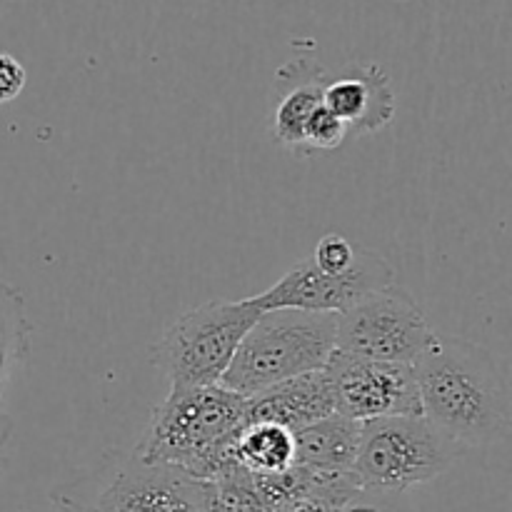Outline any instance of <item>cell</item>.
Masks as SVG:
<instances>
[{
  "label": "cell",
  "mask_w": 512,
  "mask_h": 512,
  "mask_svg": "<svg viewBox=\"0 0 512 512\" xmlns=\"http://www.w3.org/2000/svg\"><path fill=\"white\" fill-rule=\"evenodd\" d=\"M395 285V270L383 255L358 245L353 265L345 273H323L310 255L283 275L273 288L255 295L260 310H308V313L340 315L378 290Z\"/></svg>",
  "instance_id": "ba28073f"
},
{
  "label": "cell",
  "mask_w": 512,
  "mask_h": 512,
  "mask_svg": "<svg viewBox=\"0 0 512 512\" xmlns=\"http://www.w3.org/2000/svg\"><path fill=\"white\" fill-rule=\"evenodd\" d=\"M235 460L253 475H275L295 465V435L273 423H245L235 440Z\"/></svg>",
  "instance_id": "5bb4252c"
},
{
  "label": "cell",
  "mask_w": 512,
  "mask_h": 512,
  "mask_svg": "<svg viewBox=\"0 0 512 512\" xmlns=\"http://www.w3.org/2000/svg\"><path fill=\"white\" fill-rule=\"evenodd\" d=\"M260 313L253 298L210 300L170 323L155 348L170 388L218 385Z\"/></svg>",
  "instance_id": "8992f818"
},
{
  "label": "cell",
  "mask_w": 512,
  "mask_h": 512,
  "mask_svg": "<svg viewBox=\"0 0 512 512\" xmlns=\"http://www.w3.org/2000/svg\"><path fill=\"white\" fill-rule=\"evenodd\" d=\"M335 512H413L405 493H385V490L358 488L340 503Z\"/></svg>",
  "instance_id": "d6986e66"
},
{
  "label": "cell",
  "mask_w": 512,
  "mask_h": 512,
  "mask_svg": "<svg viewBox=\"0 0 512 512\" xmlns=\"http://www.w3.org/2000/svg\"><path fill=\"white\" fill-rule=\"evenodd\" d=\"M355 255H358V245L350 243L348 238L338 233H328L318 240L310 260L315 263V268L323 270V273H345V270L353 265Z\"/></svg>",
  "instance_id": "ac0fdd59"
},
{
  "label": "cell",
  "mask_w": 512,
  "mask_h": 512,
  "mask_svg": "<svg viewBox=\"0 0 512 512\" xmlns=\"http://www.w3.org/2000/svg\"><path fill=\"white\" fill-rule=\"evenodd\" d=\"M333 385L335 413L353 423L398 415H423L413 365L380 363L335 350L325 365Z\"/></svg>",
  "instance_id": "9c48e42d"
},
{
  "label": "cell",
  "mask_w": 512,
  "mask_h": 512,
  "mask_svg": "<svg viewBox=\"0 0 512 512\" xmlns=\"http://www.w3.org/2000/svg\"><path fill=\"white\" fill-rule=\"evenodd\" d=\"M280 95L273 113V135L290 150L305 148V125L310 115L323 105V90L328 83L323 65L308 55L290 60L275 75Z\"/></svg>",
  "instance_id": "7c38bea8"
},
{
  "label": "cell",
  "mask_w": 512,
  "mask_h": 512,
  "mask_svg": "<svg viewBox=\"0 0 512 512\" xmlns=\"http://www.w3.org/2000/svg\"><path fill=\"white\" fill-rule=\"evenodd\" d=\"M245 423L248 398L225 385L170 388L133 453L210 483L238 465L235 440Z\"/></svg>",
  "instance_id": "7a4b0ae2"
},
{
  "label": "cell",
  "mask_w": 512,
  "mask_h": 512,
  "mask_svg": "<svg viewBox=\"0 0 512 512\" xmlns=\"http://www.w3.org/2000/svg\"><path fill=\"white\" fill-rule=\"evenodd\" d=\"M25 68L10 53H0V105L18 98L25 88Z\"/></svg>",
  "instance_id": "ffe728a7"
},
{
  "label": "cell",
  "mask_w": 512,
  "mask_h": 512,
  "mask_svg": "<svg viewBox=\"0 0 512 512\" xmlns=\"http://www.w3.org/2000/svg\"><path fill=\"white\" fill-rule=\"evenodd\" d=\"M10 433H13V420L8 415H0V473H3V455H5V445H8Z\"/></svg>",
  "instance_id": "44dd1931"
},
{
  "label": "cell",
  "mask_w": 512,
  "mask_h": 512,
  "mask_svg": "<svg viewBox=\"0 0 512 512\" xmlns=\"http://www.w3.org/2000/svg\"><path fill=\"white\" fill-rule=\"evenodd\" d=\"M433 338L435 330L413 295L390 285L338 315L335 350L380 363L413 365Z\"/></svg>",
  "instance_id": "52a82bcc"
},
{
  "label": "cell",
  "mask_w": 512,
  "mask_h": 512,
  "mask_svg": "<svg viewBox=\"0 0 512 512\" xmlns=\"http://www.w3.org/2000/svg\"><path fill=\"white\" fill-rule=\"evenodd\" d=\"M338 315L308 310H263L245 333L220 385L250 398L298 375L315 373L335 353Z\"/></svg>",
  "instance_id": "277c9868"
},
{
  "label": "cell",
  "mask_w": 512,
  "mask_h": 512,
  "mask_svg": "<svg viewBox=\"0 0 512 512\" xmlns=\"http://www.w3.org/2000/svg\"><path fill=\"white\" fill-rule=\"evenodd\" d=\"M465 453L423 415L380 418L360 425L353 475L360 488L408 493L448 473Z\"/></svg>",
  "instance_id": "5b68a950"
},
{
  "label": "cell",
  "mask_w": 512,
  "mask_h": 512,
  "mask_svg": "<svg viewBox=\"0 0 512 512\" xmlns=\"http://www.w3.org/2000/svg\"><path fill=\"white\" fill-rule=\"evenodd\" d=\"M30 335L33 325L25 313L23 295L13 285L0 283V400L28 358Z\"/></svg>",
  "instance_id": "9a60e30c"
},
{
  "label": "cell",
  "mask_w": 512,
  "mask_h": 512,
  "mask_svg": "<svg viewBox=\"0 0 512 512\" xmlns=\"http://www.w3.org/2000/svg\"><path fill=\"white\" fill-rule=\"evenodd\" d=\"M323 105L348 125V135H368L385 128L395 115V93L380 65L325 83Z\"/></svg>",
  "instance_id": "8fae6325"
},
{
  "label": "cell",
  "mask_w": 512,
  "mask_h": 512,
  "mask_svg": "<svg viewBox=\"0 0 512 512\" xmlns=\"http://www.w3.org/2000/svg\"><path fill=\"white\" fill-rule=\"evenodd\" d=\"M348 138V125L330 113L325 105H320L313 115H310L308 125H305V153L310 150H333L340 148Z\"/></svg>",
  "instance_id": "e0dca14e"
},
{
  "label": "cell",
  "mask_w": 512,
  "mask_h": 512,
  "mask_svg": "<svg viewBox=\"0 0 512 512\" xmlns=\"http://www.w3.org/2000/svg\"><path fill=\"white\" fill-rule=\"evenodd\" d=\"M423 418L463 448L508 438L512 398L508 375L483 345L438 335L413 363Z\"/></svg>",
  "instance_id": "6da1fadb"
},
{
  "label": "cell",
  "mask_w": 512,
  "mask_h": 512,
  "mask_svg": "<svg viewBox=\"0 0 512 512\" xmlns=\"http://www.w3.org/2000/svg\"><path fill=\"white\" fill-rule=\"evenodd\" d=\"M330 415H335V398L325 368L285 380L248 398L250 423H273L290 433H298Z\"/></svg>",
  "instance_id": "30bf717a"
},
{
  "label": "cell",
  "mask_w": 512,
  "mask_h": 512,
  "mask_svg": "<svg viewBox=\"0 0 512 512\" xmlns=\"http://www.w3.org/2000/svg\"><path fill=\"white\" fill-rule=\"evenodd\" d=\"M210 512H270L255 485L253 473L243 465H233L228 473L208 483Z\"/></svg>",
  "instance_id": "2e32d148"
},
{
  "label": "cell",
  "mask_w": 512,
  "mask_h": 512,
  "mask_svg": "<svg viewBox=\"0 0 512 512\" xmlns=\"http://www.w3.org/2000/svg\"><path fill=\"white\" fill-rule=\"evenodd\" d=\"M55 512H210L208 483L135 453H110L50 493Z\"/></svg>",
  "instance_id": "3957f363"
},
{
  "label": "cell",
  "mask_w": 512,
  "mask_h": 512,
  "mask_svg": "<svg viewBox=\"0 0 512 512\" xmlns=\"http://www.w3.org/2000/svg\"><path fill=\"white\" fill-rule=\"evenodd\" d=\"M295 435V465L318 473H353L360 443V423L330 415Z\"/></svg>",
  "instance_id": "4fadbf2b"
}]
</instances>
